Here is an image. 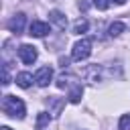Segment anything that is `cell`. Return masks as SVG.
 Returning a JSON list of instances; mask_svg holds the SVG:
<instances>
[{"label":"cell","mask_w":130,"mask_h":130,"mask_svg":"<svg viewBox=\"0 0 130 130\" xmlns=\"http://www.w3.org/2000/svg\"><path fill=\"white\" fill-rule=\"evenodd\" d=\"M2 110H4L6 116L18 118V120H22L24 114H26L24 102H22L20 98H16V95H4V100H2Z\"/></svg>","instance_id":"cell-1"},{"label":"cell","mask_w":130,"mask_h":130,"mask_svg":"<svg viewBox=\"0 0 130 130\" xmlns=\"http://www.w3.org/2000/svg\"><path fill=\"white\" fill-rule=\"evenodd\" d=\"M89 55H91V41L89 39H79L71 49V59L73 61H85Z\"/></svg>","instance_id":"cell-2"},{"label":"cell","mask_w":130,"mask_h":130,"mask_svg":"<svg viewBox=\"0 0 130 130\" xmlns=\"http://www.w3.org/2000/svg\"><path fill=\"white\" fill-rule=\"evenodd\" d=\"M37 57H39L37 47H32V45H20V47H18V59H20L24 65H32V63L37 61Z\"/></svg>","instance_id":"cell-3"},{"label":"cell","mask_w":130,"mask_h":130,"mask_svg":"<svg viewBox=\"0 0 130 130\" xmlns=\"http://www.w3.org/2000/svg\"><path fill=\"white\" fill-rule=\"evenodd\" d=\"M53 79V67L51 65H45V67H39V71L35 73V83L39 87H47Z\"/></svg>","instance_id":"cell-4"},{"label":"cell","mask_w":130,"mask_h":130,"mask_svg":"<svg viewBox=\"0 0 130 130\" xmlns=\"http://www.w3.org/2000/svg\"><path fill=\"white\" fill-rule=\"evenodd\" d=\"M24 24H26V16H24L22 12H16V14L8 20V28H10V32H14V35H20V32L24 30Z\"/></svg>","instance_id":"cell-5"},{"label":"cell","mask_w":130,"mask_h":130,"mask_svg":"<svg viewBox=\"0 0 130 130\" xmlns=\"http://www.w3.org/2000/svg\"><path fill=\"white\" fill-rule=\"evenodd\" d=\"M47 32H49V24L43 22V20H32V22L28 24V35H30V37L41 39V37H45Z\"/></svg>","instance_id":"cell-6"},{"label":"cell","mask_w":130,"mask_h":130,"mask_svg":"<svg viewBox=\"0 0 130 130\" xmlns=\"http://www.w3.org/2000/svg\"><path fill=\"white\" fill-rule=\"evenodd\" d=\"M77 85V75H73V73H61L59 77H57V87L59 89H71V87H75Z\"/></svg>","instance_id":"cell-7"},{"label":"cell","mask_w":130,"mask_h":130,"mask_svg":"<svg viewBox=\"0 0 130 130\" xmlns=\"http://www.w3.org/2000/svg\"><path fill=\"white\" fill-rule=\"evenodd\" d=\"M49 22L55 24L59 30H65V26H67V18H65V14L61 10H51L49 12Z\"/></svg>","instance_id":"cell-8"},{"label":"cell","mask_w":130,"mask_h":130,"mask_svg":"<svg viewBox=\"0 0 130 130\" xmlns=\"http://www.w3.org/2000/svg\"><path fill=\"white\" fill-rule=\"evenodd\" d=\"M14 81H16V85H18V87L26 89V87H30V83L35 81V77H32V75H30L28 71H20V73H16Z\"/></svg>","instance_id":"cell-9"},{"label":"cell","mask_w":130,"mask_h":130,"mask_svg":"<svg viewBox=\"0 0 130 130\" xmlns=\"http://www.w3.org/2000/svg\"><path fill=\"white\" fill-rule=\"evenodd\" d=\"M81 95H83V87H81V83H77L75 87H71V89H69L67 100H69L71 104H79V102H81Z\"/></svg>","instance_id":"cell-10"},{"label":"cell","mask_w":130,"mask_h":130,"mask_svg":"<svg viewBox=\"0 0 130 130\" xmlns=\"http://www.w3.org/2000/svg\"><path fill=\"white\" fill-rule=\"evenodd\" d=\"M124 30H126V24H124V22H120V20H116V22H112V24H110L108 35H110V37H120Z\"/></svg>","instance_id":"cell-11"},{"label":"cell","mask_w":130,"mask_h":130,"mask_svg":"<svg viewBox=\"0 0 130 130\" xmlns=\"http://www.w3.org/2000/svg\"><path fill=\"white\" fill-rule=\"evenodd\" d=\"M87 28H89V22L85 18H77L73 22V32L75 35H83V32H87Z\"/></svg>","instance_id":"cell-12"},{"label":"cell","mask_w":130,"mask_h":130,"mask_svg":"<svg viewBox=\"0 0 130 130\" xmlns=\"http://www.w3.org/2000/svg\"><path fill=\"white\" fill-rule=\"evenodd\" d=\"M47 104H49V106H53V112H51L53 116H59V114H61V106H63V100H55V98H49V100H47Z\"/></svg>","instance_id":"cell-13"},{"label":"cell","mask_w":130,"mask_h":130,"mask_svg":"<svg viewBox=\"0 0 130 130\" xmlns=\"http://www.w3.org/2000/svg\"><path fill=\"white\" fill-rule=\"evenodd\" d=\"M49 120H51V116H49L47 112H41V114L37 116V128H39V130H43V128L49 124Z\"/></svg>","instance_id":"cell-14"},{"label":"cell","mask_w":130,"mask_h":130,"mask_svg":"<svg viewBox=\"0 0 130 130\" xmlns=\"http://www.w3.org/2000/svg\"><path fill=\"white\" fill-rule=\"evenodd\" d=\"M118 128L120 130H130V114H124L118 122Z\"/></svg>","instance_id":"cell-15"},{"label":"cell","mask_w":130,"mask_h":130,"mask_svg":"<svg viewBox=\"0 0 130 130\" xmlns=\"http://www.w3.org/2000/svg\"><path fill=\"white\" fill-rule=\"evenodd\" d=\"M93 2V6L98 8V10H106L108 6H110V0H91Z\"/></svg>","instance_id":"cell-16"},{"label":"cell","mask_w":130,"mask_h":130,"mask_svg":"<svg viewBox=\"0 0 130 130\" xmlns=\"http://www.w3.org/2000/svg\"><path fill=\"white\" fill-rule=\"evenodd\" d=\"M2 83H4V85H8V83H10V75H8V65H4V67H2Z\"/></svg>","instance_id":"cell-17"},{"label":"cell","mask_w":130,"mask_h":130,"mask_svg":"<svg viewBox=\"0 0 130 130\" xmlns=\"http://www.w3.org/2000/svg\"><path fill=\"white\" fill-rule=\"evenodd\" d=\"M116 4H126V0H114Z\"/></svg>","instance_id":"cell-18"},{"label":"cell","mask_w":130,"mask_h":130,"mask_svg":"<svg viewBox=\"0 0 130 130\" xmlns=\"http://www.w3.org/2000/svg\"><path fill=\"white\" fill-rule=\"evenodd\" d=\"M0 130H12V128H8V126H2V128H0Z\"/></svg>","instance_id":"cell-19"}]
</instances>
